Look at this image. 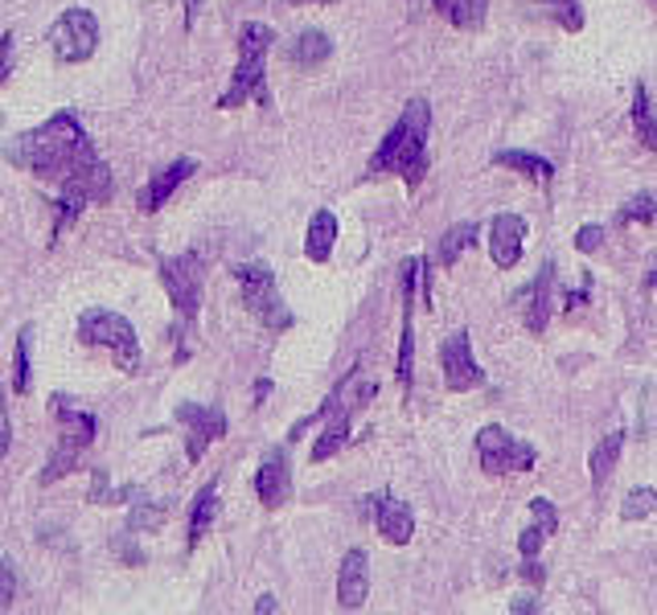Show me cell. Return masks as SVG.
Here are the masks:
<instances>
[{
    "mask_svg": "<svg viewBox=\"0 0 657 615\" xmlns=\"http://www.w3.org/2000/svg\"><path fill=\"white\" fill-rule=\"evenodd\" d=\"M267 390H271V382H267V377H263V382H255V407H260L263 398H267Z\"/></svg>",
    "mask_w": 657,
    "mask_h": 615,
    "instance_id": "b9f144b4",
    "label": "cell"
},
{
    "mask_svg": "<svg viewBox=\"0 0 657 615\" xmlns=\"http://www.w3.org/2000/svg\"><path fill=\"white\" fill-rule=\"evenodd\" d=\"M633 128H637V140L649 152H657V115H654V99H649V87L637 82L633 91Z\"/></svg>",
    "mask_w": 657,
    "mask_h": 615,
    "instance_id": "d4e9b609",
    "label": "cell"
},
{
    "mask_svg": "<svg viewBox=\"0 0 657 615\" xmlns=\"http://www.w3.org/2000/svg\"><path fill=\"white\" fill-rule=\"evenodd\" d=\"M620 451H624V431H608L601 444L592 448V456H587V476H592V488L596 492H604V485H608V476H612V467H617Z\"/></svg>",
    "mask_w": 657,
    "mask_h": 615,
    "instance_id": "44dd1931",
    "label": "cell"
},
{
    "mask_svg": "<svg viewBox=\"0 0 657 615\" xmlns=\"http://www.w3.org/2000/svg\"><path fill=\"white\" fill-rule=\"evenodd\" d=\"M333 246H338V214L333 209H317L308 218V230H304V259L320 267V262L333 259Z\"/></svg>",
    "mask_w": 657,
    "mask_h": 615,
    "instance_id": "ac0fdd59",
    "label": "cell"
},
{
    "mask_svg": "<svg viewBox=\"0 0 657 615\" xmlns=\"http://www.w3.org/2000/svg\"><path fill=\"white\" fill-rule=\"evenodd\" d=\"M50 410H54V423H58V448L54 456L46 460L41 467V488L58 485L62 476H71L83 460V451L94 444V435H99V423H94V414L87 410H78L66 394H54L50 398Z\"/></svg>",
    "mask_w": 657,
    "mask_h": 615,
    "instance_id": "277c9868",
    "label": "cell"
},
{
    "mask_svg": "<svg viewBox=\"0 0 657 615\" xmlns=\"http://www.w3.org/2000/svg\"><path fill=\"white\" fill-rule=\"evenodd\" d=\"M115 554L124 559V566H140V562H144V550L128 546V529H124V538H115Z\"/></svg>",
    "mask_w": 657,
    "mask_h": 615,
    "instance_id": "8d00e7d4",
    "label": "cell"
},
{
    "mask_svg": "<svg viewBox=\"0 0 657 615\" xmlns=\"http://www.w3.org/2000/svg\"><path fill=\"white\" fill-rule=\"evenodd\" d=\"M546 538H551V534H546L543 525L530 522L522 529V538H518V554H522V559H539V550L546 546Z\"/></svg>",
    "mask_w": 657,
    "mask_h": 615,
    "instance_id": "4dcf8cb0",
    "label": "cell"
},
{
    "mask_svg": "<svg viewBox=\"0 0 657 615\" xmlns=\"http://www.w3.org/2000/svg\"><path fill=\"white\" fill-rule=\"evenodd\" d=\"M366 595H370V559L366 550H350L338 571V603L345 612H357Z\"/></svg>",
    "mask_w": 657,
    "mask_h": 615,
    "instance_id": "e0dca14e",
    "label": "cell"
},
{
    "mask_svg": "<svg viewBox=\"0 0 657 615\" xmlns=\"http://www.w3.org/2000/svg\"><path fill=\"white\" fill-rule=\"evenodd\" d=\"M161 283L173 299V312L181 317L186 333L198 324V308H202V283H206V271H202V255L198 251H181L173 259H161Z\"/></svg>",
    "mask_w": 657,
    "mask_h": 615,
    "instance_id": "52a82bcc",
    "label": "cell"
},
{
    "mask_svg": "<svg viewBox=\"0 0 657 615\" xmlns=\"http://www.w3.org/2000/svg\"><path fill=\"white\" fill-rule=\"evenodd\" d=\"M50 50H54L58 62L75 66V62H87V57L99 50V21H94L91 9H66L62 17L50 25Z\"/></svg>",
    "mask_w": 657,
    "mask_h": 615,
    "instance_id": "9c48e42d",
    "label": "cell"
},
{
    "mask_svg": "<svg viewBox=\"0 0 657 615\" xmlns=\"http://www.w3.org/2000/svg\"><path fill=\"white\" fill-rule=\"evenodd\" d=\"M645 283H649V287H657V271H654V276H649V280H645Z\"/></svg>",
    "mask_w": 657,
    "mask_h": 615,
    "instance_id": "ee69618b",
    "label": "cell"
},
{
    "mask_svg": "<svg viewBox=\"0 0 657 615\" xmlns=\"http://www.w3.org/2000/svg\"><path fill=\"white\" fill-rule=\"evenodd\" d=\"M649 4H654V9H657V0H649Z\"/></svg>",
    "mask_w": 657,
    "mask_h": 615,
    "instance_id": "f6af8a7d",
    "label": "cell"
},
{
    "mask_svg": "<svg viewBox=\"0 0 657 615\" xmlns=\"http://www.w3.org/2000/svg\"><path fill=\"white\" fill-rule=\"evenodd\" d=\"M271 41H276V34H271L267 21H247L239 29V66L230 75V87L218 99V112H235L247 99L271 107V94H267V50H271Z\"/></svg>",
    "mask_w": 657,
    "mask_h": 615,
    "instance_id": "3957f363",
    "label": "cell"
},
{
    "mask_svg": "<svg viewBox=\"0 0 657 615\" xmlns=\"http://www.w3.org/2000/svg\"><path fill=\"white\" fill-rule=\"evenodd\" d=\"M169 501H136L128 513V534H156L169 517Z\"/></svg>",
    "mask_w": 657,
    "mask_h": 615,
    "instance_id": "484cf974",
    "label": "cell"
},
{
    "mask_svg": "<svg viewBox=\"0 0 657 615\" xmlns=\"http://www.w3.org/2000/svg\"><path fill=\"white\" fill-rule=\"evenodd\" d=\"M601 246H604V226L592 222L576 230V251H580V255H596Z\"/></svg>",
    "mask_w": 657,
    "mask_h": 615,
    "instance_id": "836d02e7",
    "label": "cell"
},
{
    "mask_svg": "<svg viewBox=\"0 0 657 615\" xmlns=\"http://www.w3.org/2000/svg\"><path fill=\"white\" fill-rule=\"evenodd\" d=\"M428 136H432V103L428 99H412L403 115L394 119V128L382 136L375 149L366 177H403L407 189H415L428 172Z\"/></svg>",
    "mask_w": 657,
    "mask_h": 615,
    "instance_id": "7a4b0ae2",
    "label": "cell"
},
{
    "mask_svg": "<svg viewBox=\"0 0 657 615\" xmlns=\"http://www.w3.org/2000/svg\"><path fill=\"white\" fill-rule=\"evenodd\" d=\"M551 292H555V262H543V271L534 276V283L518 292L522 320H526V329H530L534 336L546 333V324H551Z\"/></svg>",
    "mask_w": 657,
    "mask_h": 615,
    "instance_id": "2e32d148",
    "label": "cell"
},
{
    "mask_svg": "<svg viewBox=\"0 0 657 615\" xmlns=\"http://www.w3.org/2000/svg\"><path fill=\"white\" fill-rule=\"evenodd\" d=\"M522 578H530V582H543V578H546L543 562H539V559H526V562H522Z\"/></svg>",
    "mask_w": 657,
    "mask_h": 615,
    "instance_id": "f35d334b",
    "label": "cell"
},
{
    "mask_svg": "<svg viewBox=\"0 0 657 615\" xmlns=\"http://www.w3.org/2000/svg\"><path fill=\"white\" fill-rule=\"evenodd\" d=\"M329 54H333V41H329V34H320V29H304L301 38L288 46L292 66H301V71H317L320 62H329Z\"/></svg>",
    "mask_w": 657,
    "mask_h": 615,
    "instance_id": "7402d4cb",
    "label": "cell"
},
{
    "mask_svg": "<svg viewBox=\"0 0 657 615\" xmlns=\"http://www.w3.org/2000/svg\"><path fill=\"white\" fill-rule=\"evenodd\" d=\"M235 283H239V296H243L247 312L260 320L267 333H288L292 329V312L280 296V283L276 271L267 262H239L235 267Z\"/></svg>",
    "mask_w": 657,
    "mask_h": 615,
    "instance_id": "8992f818",
    "label": "cell"
},
{
    "mask_svg": "<svg viewBox=\"0 0 657 615\" xmlns=\"http://www.w3.org/2000/svg\"><path fill=\"white\" fill-rule=\"evenodd\" d=\"M288 4H333V0H288Z\"/></svg>",
    "mask_w": 657,
    "mask_h": 615,
    "instance_id": "7bdbcfd3",
    "label": "cell"
},
{
    "mask_svg": "<svg viewBox=\"0 0 657 615\" xmlns=\"http://www.w3.org/2000/svg\"><path fill=\"white\" fill-rule=\"evenodd\" d=\"M432 4L452 29H481L489 13V0H432Z\"/></svg>",
    "mask_w": 657,
    "mask_h": 615,
    "instance_id": "cb8c5ba5",
    "label": "cell"
},
{
    "mask_svg": "<svg viewBox=\"0 0 657 615\" xmlns=\"http://www.w3.org/2000/svg\"><path fill=\"white\" fill-rule=\"evenodd\" d=\"M78 341L91 345V349H108L115 357V366L136 377L144 370V354H140V336L131 329V320L124 312H112V308H87L78 317Z\"/></svg>",
    "mask_w": 657,
    "mask_h": 615,
    "instance_id": "5b68a950",
    "label": "cell"
},
{
    "mask_svg": "<svg viewBox=\"0 0 657 615\" xmlns=\"http://www.w3.org/2000/svg\"><path fill=\"white\" fill-rule=\"evenodd\" d=\"M128 497H136V485L112 488L108 485V472H103V467H94L91 472V497H87V501L91 504H119V501H128Z\"/></svg>",
    "mask_w": 657,
    "mask_h": 615,
    "instance_id": "f1b7e54d",
    "label": "cell"
},
{
    "mask_svg": "<svg viewBox=\"0 0 657 615\" xmlns=\"http://www.w3.org/2000/svg\"><path fill=\"white\" fill-rule=\"evenodd\" d=\"M9 444H13V419H9V398H4V386H0V460L9 456Z\"/></svg>",
    "mask_w": 657,
    "mask_h": 615,
    "instance_id": "e575fe53",
    "label": "cell"
},
{
    "mask_svg": "<svg viewBox=\"0 0 657 615\" xmlns=\"http://www.w3.org/2000/svg\"><path fill=\"white\" fill-rule=\"evenodd\" d=\"M193 172H198V161H193V156H177L173 165H165L161 172H152L149 181H144V189L136 193V205H140V214H156V209L169 202L177 189L186 185Z\"/></svg>",
    "mask_w": 657,
    "mask_h": 615,
    "instance_id": "4fadbf2b",
    "label": "cell"
},
{
    "mask_svg": "<svg viewBox=\"0 0 657 615\" xmlns=\"http://www.w3.org/2000/svg\"><path fill=\"white\" fill-rule=\"evenodd\" d=\"M440 370H444V386H448V394H469L485 382V370L477 366L472 341L465 329H456V333L440 345Z\"/></svg>",
    "mask_w": 657,
    "mask_h": 615,
    "instance_id": "8fae6325",
    "label": "cell"
},
{
    "mask_svg": "<svg viewBox=\"0 0 657 615\" xmlns=\"http://www.w3.org/2000/svg\"><path fill=\"white\" fill-rule=\"evenodd\" d=\"M202 4H206V0H186V29H193V21H198V13H202Z\"/></svg>",
    "mask_w": 657,
    "mask_h": 615,
    "instance_id": "ab89813d",
    "label": "cell"
},
{
    "mask_svg": "<svg viewBox=\"0 0 657 615\" xmlns=\"http://www.w3.org/2000/svg\"><path fill=\"white\" fill-rule=\"evenodd\" d=\"M530 517H534V522L543 525V529H546V534H551V538L559 534V509H555V504L546 501V497H534V501H530Z\"/></svg>",
    "mask_w": 657,
    "mask_h": 615,
    "instance_id": "1f68e13d",
    "label": "cell"
},
{
    "mask_svg": "<svg viewBox=\"0 0 657 615\" xmlns=\"http://www.w3.org/2000/svg\"><path fill=\"white\" fill-rule=\"evenodd\" d=\"M477 460L489 476H509V472H534L539 467V451L526 439L509 435L502 423H485L477 431Z\"/></svg>",
    "mask_w": 657,
    "mask_h": 615,
    "instance_id": "ba28073f",
    "label": "cell"
},
{
    "mask_svg": "<svg viewBox=\"0 0 657 615\" xmlns=\"http://www.w3.org/2000/svg\"><path fill=\"white\" fill-rule=\"evenodd\" d=\"M657 509V488L645 485V488H633L624 501H620V522H645V517H654Z\"/></svg>",
    "mask_w": 657,
    "mask_h": 615,
    "instance_id": "4316f807",
    "label": "cell"
},
{
    "mask_svg": "<svg viewBox=\"0 0 657 615\" xmlns=\"http://www.w3.org/2000/svg\"><path fill=\"white\" fill-rule=\"evenodd\" d=\"M493 165L514 168V172H522L526 181H534V185H551V181H555V165H551L546 156H539V152L502 149V152H493Z\"/></svg>",
    "mask_w": 657,
    "mask_h": 615,
    "instance_id": "d6986e66",
    "label": "cell"
},
{
    "mask_svg": "<svg viewBox=\"0 0 657 615\" xmlns=\"http://www.w3.org/2000/svg\"><path fill=\"white\" fill-rule=\"evenodd\" d=\"M509 612H518V615L543 612V603H539V599H534V595H522V599H514V603H509Z\"/></svg>",
    "mask_w": 657,
    "mask_h": 615,
    "instance_id": "74e56055",
    "label": "cell"
},
{
    "mask_svg": "<svg viewBox=\"0 0 657 615\" xmlns=\"http://www.w3.org/2000/svg\"><path fill=\"white\" fill-rule=\"evenodd\" d=\"M477 243H481V226L477 222L448 226V230L440 234V246H435V262H440V267H452V262L460 259L465 251H472Z\"/></svg>",
    "mask_w": 657,
    "mask_h": 615,
    "instance_id": "603a6c76",
    "label": "cell"
},
{
    "mask_svg": "<svg viewBox=\"0 0 657 615\" xmlns=\"http://www.w3.org/2000/svg\"><path fill=\"white\" fill-rule=\"evenodd\" d=\"M255 492H260L263 509H280L292 501V460L283 448H271L263 456L260 472H255Z\"/></svg>",
    "mask_w": 657,
    "mask_h": 615,
    "instance_id": "5bb4252c",
    "label": "cell"
},
{
    "mask_svg": "<svg viewBox=\"0 0 657 615\" xmlns=\"http://www.w3.org/2000/svg\"><path fill=\"white\" fill-rule=\"evenodd\" d=\"M526 234H530V226H526L522 214H497L489 222V259H493V267L514 271L522 262Z\"/></svg>",
    "mask_w": 657,
    "mask_h": 615,
    "instance_id": "7c38bea8",
    "label": "cell"
},
{
    "mask_svg": "<svg viewBox=\"0 0 657 615\" xmlns=\"http://www.w3.org/2000/svg\"><path fill=\"white\" fill-rule=\"evenodd\" d=\"M375 525L382 541H391V546H407L415 538V513L407 501H399L394 492H378L375 501Z\"/></svg>",
    "mask_w": 657,
    "mask_h": 615,
    "instance_id": "9a60e30c",
    "label": "cell"
},
{
    "mask_svg": "<svg viewBox=\"0 0 657 615\" xmlns=\"http://www.w3.org/2000/svg\"><path fill=\"white\" fill-rule=\"evenodd\" d=\"M13 46H17V34H13V29L0 34V82H9V75H13Z\"/></svg>",
    "mask_w": 657,
    "mask_h": 615,
    "instance_id": "d590c367",
    "label": "cell"
},
{
    "mask_svg": "<svg viewBox=\"0 0 657 615\" xmlns=\"http://www.w3.org/2000/svg\"><path fill=\"white\" fill-rule=\"evenodd\" d=\"M214 517H218V481H206V488L193 497V509H189V538H186L189 554L202 546V538L210 534Z\"/></svg>",
    "mask_w": 657,
    "mask_h": 615,
    "instance_id": "ffe728a7",
    "label": "cell"
},
{
    "mask_svg": "<svg viewBox=\"0 0 657 615\" xmlns=\"http://www.w3.org/2000/svg\"><path fill=\"white\" fill-rule=\"evenodd\" d=\"M13 599H17V571L9 559H0V612L13 607Z\"/></svg>",
    "mask_w": 657,
    "mask_h": 615,
    "instance_id": "d6a6232c",
    "label": "cell"
},
{
    "mask_svg": "<svg viewBox=\"0 0 657 615\" xmlns=\"http://www.w3.org/2000/svg\"><path fill=\"white\" fill-rule=\"evenodd\" d=\"M657 218V197H649V193H637L633 202L624 205L617 214V226H633V222H654Z\"/></svg>",
    "mask_w": 657,
    "mask_h": 615,
    "instance_id": "f546056e",
    "label": "cell"
},
{
    "mask_svg": "<svg viewBox=\"0 0 657 615\" xmlns=\"http://www.w3.org/2000/svg\"><path fill=\"white\" fill-rule=\"evenodd\" d=\"M29 345H34V329L25 324L13 345V394H29Z\"/></svg>",
    "mask_w": 657,
    "mask_h": 615,
    "instance_id": "83f0119b",
    "label": "cell"
},
{
    "mask_svg": "<svg viewBox=\"0 0 657 615\" xmlns=\"http://www.w3.org/2000/svg\"><path fill=\"white\" fill-rule=\"evenodd\" d=\"M173 419H177L181 431H186L189 464H202V456L226 435L223 407H210V402H177V407H173Z\"/></svg>",
    "mask_w": 657,
    "mask_h": 615,
    "instance_id": "30bf717a",
    "label": "cell"
},
{
    "mask_svg": "<svg viewBox=\"0 0 657 615\" xmlns=\"http://www.w3.org/2000/svg\"><path fill=\"white\" fill-rule=\"evenodd\" d=\"M0 156L13 168H21V172L46 181V185H66V181H75V177H91L99 168H108V161L94 152L83 119H78L71 107L54 112L41 128H29V131H21V136H13V140L0 149Z\"/></svg>",
    "mask_w": 657,
    "mask_h": 615,
    "instance_id": "6da1fadb",
    "label": "cell"
},
{
    "mask_svg": "<svg viewBox=\"0 0 657 615\" xmlns=\"http://www.w3.org/2000/svg\"><path fill=\"white\" fill-rule=\"evenodd\" d=\"M255 612H260V615L280 612V603H276V595H260V599H255Z\"/></svg>",
    "mask_w": 657,
    "mask_h": 615,
    "instance_id": "60d3db41",
    "label": "cell"
}]
</instances>
